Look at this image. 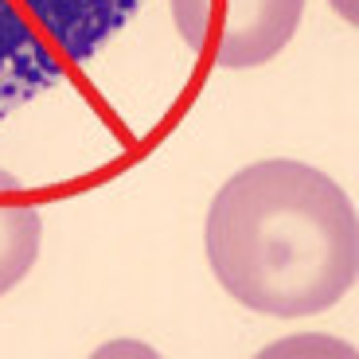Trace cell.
I'll use <instances>...</instances> for the list:
<instances>
[{"label":"cell","mask_w":359,"mask_h":359,"mask_svg":"<svg viewBox=\"0 0 359 359\" xmlns=\"http://www.w3.org/2000/svg\"><path fill=\"white\" fill-rule=\"evenodd\" d=\"M43 243V215L27 199L24 184L0 168V297L32 273Z\"/></svg>","instance_id":"obj_4"},{"label":"cell","mask_w":359,"mask_h":359,"mask_svg":"<svg viewBox=\"0 0 359 359\" xmlns=\"http://www.w3.org/2000/svg\"><path fill=\"white\" fill-rule=\"evenodd\" d=\"M328 4H332L348 24H355V20H359V4H355V0H328Z\"/></svg>","instance_id":"obj_5"},{"label":"cell","mask_w":359,"mask_h":359,"mask_svg":"<svg viewBox=\"0 0 359 359\" xmlns=\"http://www.w3.org/2000/svg\"><path fill=\"white\" fill-rule=\"evenodd\" d=\"M141 0H0V117L86 63Z\"/></svg>","instance_id":"obj_2"},{"label":"cell","mask_w":359,"mask_h":359,"mask_svg":"<svg viewBox=\"0 0 359 359\" xmlns=\"http://www.w3.org/2000/svg\"><path fill=\"white\" fill-rule=\"evenodd\" d=\"M180 39L223 71L269 63L293 39L305 0H168Z\"/></svg>","instance_id":"obj_3"},{"label":"cell","mask_w":359,"mask_h":359,"mask_svg":"<svg viewBox=\"0 0 359 359\" xmlns=\"http://www.w3.org/2000/svg\"><path fill=\"white\" fill-rule=\"evenodd\" d=\"M203 243L219 285L266 316L324 313L359 273L355 207L336 180L301 161L234 172L211 199Z\"/></svg>","instance_id":"obj_1"}]
</instances>
